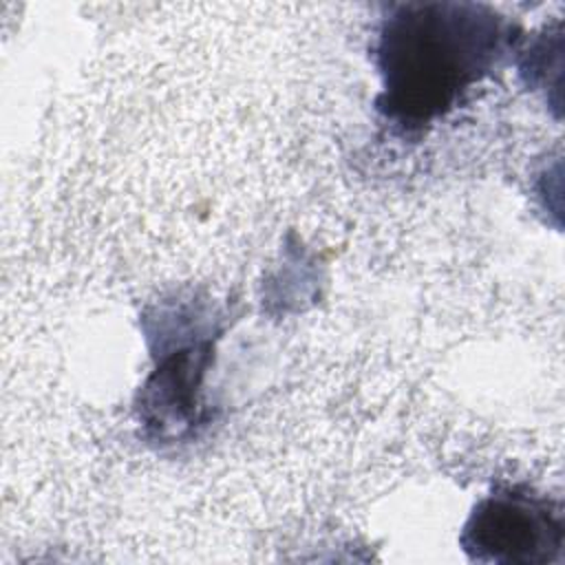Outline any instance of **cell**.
I'll return each instance as SVG.
<instances>
[{
  "label": "cell",
  "mask_w": 565,
  "mask_h": 565,
  "mask_svg": "<svg viewBox=\"0 0 565 565\" xmlns=\"http://www.w3.org/2000/svg\"><path fill=\"white\" fill-rule=\"evenodd\" d=\"M380 11L369 46L380 77L373 106L402 139L422 137L468 104L521 40L510 18L481 2H388Z\"/></svg>",
  "instance_id": "1"
},
{
  "label": "cell",
  "mask_w": 565,
  "mask_h": 565,
  "mask_svg": "<svg viewBox=\"0 0 565 565\" xmlns=\"http://www.w3.org/2000/svg\"><path fill=\"white\" fill-rule=\"evenodd\" d=\"M225 329L218 305L196 294H177L143 316L154 369L137 395L143 437L157 446L190 441L212 422L203 402V380L216 340Z\"/></svg>",
  "instance_id": "2"
},
{
  "label": "cell",
  "mask_w": 565,
  "mask_h": 565,
  "mask_svg": "<svg viewBox=\"0 0 565 565\" xmlns=\"http://www.w3.org/2000/svg\"><path fill=\"white\" fill-rule=\"evenodd\" d=\"M459 545L472 563H563V503L527 483L501 481L470 510Z\"/></svg>",
  "instance_id": "3"
}]
</instances>
